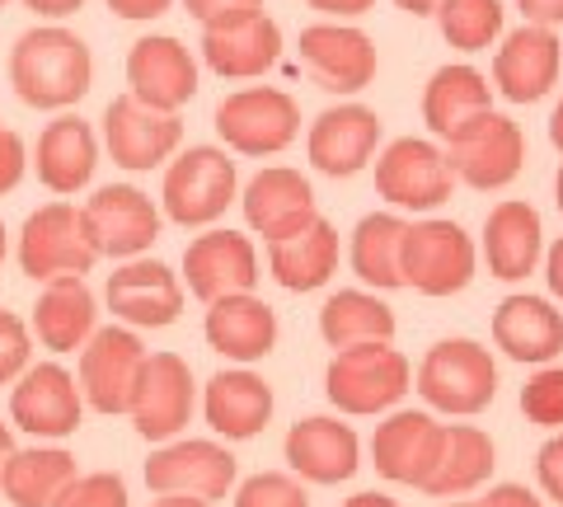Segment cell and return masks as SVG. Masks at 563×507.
Returning a JSON list of instances; mask_svg holds the SVG:
<instances>
[{"mask_svg": "<svg viewBox=\"0 0 563 507\" xmlns=\"http://www.w3.org/2000/svg\"><path fill=\"white\" fill-rule=\"evenodd\" d=\"M418 395L432 409L470 418L488 409L498 395V366H493L488 348H479L474 339H442L437 348H428V357L418 366Z\"/></svg>", "mask_w": 563, "mask_h": 507, "instance_id": "obj_3", "label": "cell"}, {"mask_svg": "<svg viewBox=\"0 0 563 507\" xmlns=\"http://www.w3.org/2000/svg\"><path fill=\"white\" fill-rule=\"evenodd\" d=\"M33 14H43V20H66V14H76L85 0H24Z\"/></svg>", "mask_w": 563, "mask_h": 507, "instance_id": "obj_50", "label": "cell"}, {"mask_svg": "<svg viewBox=\"0 0 563 507\" xmlns=\"http://www.w3.org/2000/svg\"><path fill=\"white\" fill-rule=\"evenodd\" d=\"M446 507H474V503H446Z\"/></svg>", "mask_w": 563, "mask_h": 507, "instance_id": "obj_59", "label": "cell"}, {"mask_svg": "<svg viewBox=\"0 0 563 507\" xmlns=\"http://www.w3.org/2000/svg\"><path fill=\"white\" fill-rule=\"evenodd\" d=\"M165 217L179 225H211L240 198V169L221 146H188L165 169Z\"/></svg>", "mask_w": 563, "mask_h": 507, "instance_id": "obj_4", "label": "cell"}, {"mask_svg": "<svg viewBox=\"0 0 563 507\" xmlns=\"http://www.w3.org/2000/svg\"><path fill=\"white\" fill-rule=\"evenodd\" d=\"M493 442L488 432L470 428V423H442V442H437V461L432 470L422 475V494L432 498H461L470 488H479L488 475H493Z\"/></svg>", "mask_w": 563, "mask_h": 507, "instance_id": "obj_32", "label": "cell"}, {"mask_svg": "<svg viewBox=\"0 0 563 507\" xmlns=\"http://www.w3.org/2000/svg\"><path fill=\"white\" fill-rule=\"evenodd\" d=\"M235 507H310V494L301 488L296 475H277V470H268V475H254V480L240 484Z\"/></svg>", "mask_w": 563, "mask_h": 507, "instance_id": "obj_41", "label": "cell"}, {"mask_svg": "<svg viewBox=\"0 0 563 507\" xmlns=\"http://www.w3.org/2000/svg\"><path fill=\"white\" fill-rule=\"evenodd\" d=\"M544 250L540 212L531 202H498L484 221V258L498 283H521L531 277Z\"/></svg>", "mask_w": 563, "mask_h": 507, "instance_id": "obj_28", "label": "cell"}, {"mask_svg": "<svg viewBox=\"0 0 563 507\" xmlns=\"http://www.w3.org/2000/svg\"><path fill=\"white\" fill-rule=\"evenodd\" d=\"M437 24L442 38L461 52H484L503 33V5L498 0H437Z\"/></svg>", "mask_w": 563, "mask_h": 507, "instance_id": "obj_38", "label": "cell"}, {"mask_svg": "<svg viewBox=\"0 0 563 507\" xmlns=\"http://www.w3.org/2000/svg\"><path fill=\"white\" fill-rule=\"evenodd\" d=\"M103 301L132 329H165L184 315V283L161 258H122V268L109 273Z\"/></svg>", "mask_w": 563, "mask_h": 507, "instance_id": "obj_17", "label": "cell"}, {"mask_svg": "<svg viewBox=\"0 0 563 507\" xmlns=\"http://www.w3.org/2000/svg\"><path fill=\"white\" fill-rule=\"evenodd\" d=\"M207 343L231 362H263L277 348V310L254 291L207 301Z\"/></svg>", "mask_w": 563, "mask_h": 507, "instance_id": "obj_23", "label": "cell"}, {"mask_svg": "<svg viewBox=\"0 0 563 507\" xmlns=\"http://www.w3.org/2000/svg\"><path fill=\"white\" fill-rule=\"evenodd\" d=\"M202 57L221 80H254L282 57V29L263 10L202 24Z\"/></svg>", "mask_w": 563, "mask_h": 507, "instance_id": "obj_16", "label": "cell"}, {"mask_svg": "<svg viewBox=\"0 0 563 507\" xmlns=\"http://www.w3.org/2000/svg\"><path fill=\"white\" fill-rule=\"evenodd\" d=\"M493 109V85L484 71L474 66H442L428 80V95H422V122H428L432 136L451 142L461 128H470L479 113Z\"/></svg>", "mask_w": 563, "mask_h": 507, "instance_id": "obj_34", "label": "cell"}, {"mask_svg": "<svg viewBox=\"0 0 563 507\" xmlns=\"http://www.w3.org/2000/svg\"><path fill=\"white\" fill-rule=\"evenodd\" d=\"M404 225L409 221H399L395 212H372L357 221V231H352V273H357L366 287H376V291L404 287V277H399Z\"/></svg>", "mask_w": 563, "mask_h": 507, "instance_id": "obj_37", "label": "cell"}, {"mask_svg": "<svg viewBox=\"0 0 563 507\" xmlns=\"http://www.w3.org/2000/svg\"><path fill=\"white\" fill-rule=\"evenodd\" d=\"M362 442L339 418H301L287 432V465L310 484H343L357 475Z\"/></svg>", "mask_w": 563, "mask_h": 507, "instance_id": "obj_24", "label": "cell"}, {"mask_svg": "<svg viewBox=\"0 0 563 507\" xmlns=\"http://www.w3.org/2000/svg\"><path fill=\"white\" fill-rule=\"evenodd\" d=\"M310 165L329 179H352L372 165L380 146V118L366 103H339L310 122Z\"/></svg>", "mask_w": 563, "mask_h": 507, "instance_id": "obj_20", "label": "cell"}, {"mask_svg": "<svg viewBox=\"0 0 563 507\" xmlns=\"http://www.w3.org/2000/svg\"><path fill=\"white\" fill-rule=\"evenodd\" d=\"M207 428L225 442H250L273 418V386L254 372H217L202 395Z\"/></svg>", "mask_w": 563, "mask_h": 507, "instance_id": "obj_26", "label": "cell"}, {"mask_svg": "<svg viewBox=\"0 0 563 507\" xmlns=\"http://www.w3.org/2000/svg\"><path fill=\"white\" fill-rule=\"evenodd\" d=\"M559 62H563V52H559L554 29L521 24L517 33H507L498 57H493V85H498V95L512 99V103H536L554 90Z\"/></svg>", "mask_w": 563, "mask_h": 507, "instance_id": "obj_21", "label": "cell"}, {"mask_svg": "<svg viewBox=\"0 0 563 507\" xmlns=\"http://www.w3.org/2000/svg\"><path fill=\"white\" fill-rule=\"evenodd\" d=\"M184 142V122L179 113L146 109L132 95H118L103 109V146H109L113 165L122 169H155L165 165Z\"/></svg>", "mask_w": 563, "mask_h": 507, "instance_id": "obj_15", "label": "cell"}, {"mask_svg": "<svg viewBox=\"0 0 563 507\" xmlns=\"http://www.w3.org/2000/svg\"><path fill=\"white\" fill-rule=\"evenodd\" d=\"M320 334L333 353L352 343H390L395 310L372 291H333L320 310Z\"/></svg>", "mask_w": 563, "mask_h": 507, "instance_id": "obj_36", "label": "cell"}, {"mask_svg": "<svg viewBox=\"0 0 563 507\" xmlns=\"http://www.w3.org/2000/svg\"><path fill=\"white\" fill-rule=\"evenodd\" d=\"M132 428L146 442H169L192 418V372L179 353H146L132 390Z\"/></svg>", "mask_w": 563, "mask_h": 507, "instance_id": "obj_12", "label": "cell"}, {"mask_svg": "<svg viewBox=\"0 0 563 507\" xmlns=\"http://www.w3.org/2000/svg\"><path fill=\"white\" fill-rule=\"evenodd\" d=\"M437 442H442V423H432L428 414L418 409H404L390 414L372 437V461L385 480L395 484H422V475L432 470L437 461Z\"/></svg>", "mask_w": 563, "mask_h": 507, "instance_id": "obj_30", "label": "cell"}, {"mask_svg": "<svg viewBox=\"0 0 563 507\" xmlns=\"http://www.w3.org/2000/svg\"><path fill=\"white\" fill-rule=\"evenodd\" d=\"M240 202H244V221H250L263 240L296 235V231H306V225L320 217L314 212L310 184L296 169H282V165L258 169Z\"/></svg>", "mask_w": 563, "mask_h": 507, "instance_id": "obj_25", "label": "cell"}, {"mask_svg": "<svg viewBox=\"0 0 563 507\" xmlns=\"http://www.w3.org/2000/svg\"><path fill=\"white\" fill-rule=\"evenodd\" d=\"M296 132H301V109L273 85L235 90L217 103V136L235 155H277L296 142Z\"/></svg>", "mask_w": 563, "mask_h": 507, "instance_id": "obj_6", "label": "cell"}, {"mask_svg": "<svg viewBox=\"0 0 563 507\" xmlns=\"http://www.w3.org/2000/svg\"><path fill=\"white\" fill-rule=\"evenodd\" d=\"M544 277H550V291L563 301V240L550 250V258H544Z\"/></svg>", "mask_w": 563, "mask_h": 507, "instance_id": "obj_51", "label": "cell"}, {"mask_svg": "<svg viewBox=\"0 0 563 507\" xmlns=\"http://www.w3.org/2000/svg\"><path fill=\"white\" fill-rule=\"evenodd\" d=\"M85 235H90L95 254L109 258H141L161 240V212L155 202L132 184H109L80 207Z\"/></svg>", "mask_w": 563, "mask_h": 507, "instance_id": "obj_10", "label": "cell"}, {"mask_svg": "<svg viewBox=\"0 0 563 507\" xmlns=\"http://www.w3.org/2000/svg\"><path fill=\"white\" fill-rule=\"evenodd\" d=\"M235 456L221 442H207V437H188V442H169L161 451H151L146 461V488L155 498L165 494H184V498H202L217 503L235 488Z\"/></svg>", "mask_w": 563, "mask_h": 507, "instance_id": "obj_9", "label": "cell"}, {"mask_svg": "<svg viewBox=\"0 0 563 507\" xmlns=\"http://www.w3.org/2000/svg\"><path fill=\"white\" fill-rule=\"evenodd\" d=\"M70 480H76V456L70 451L24 447V451H10L5 470H0V494L14 507H47Z\"/></svg>", "mask_w": 563, "mask_h": 507, "instance_id": "obj_35", "label": "cell"}, {"mask_svg": "<svg viewBox=\"0 0 563 507\" xmlns=\"http://www.w3.org/2000/svg\"><path fill=\"white\" fill-rule=\"evenodd\" d=\"M0 264H5V221H0Z\"/></svg>", "mask_w": 563, "mask_h": 507, "instance_id": "obj_58", "label": "cell"}, {"mask_svg": "<svg viewBox=\"0 0 563 507\" xmlns=\"http://www.w3.org/2000/svg\"><path fill=\"white\" fill-rule=\"evenodd\" d=\"M95 244L85 235L80 207L70 202H47L38 207L24 231H20V268L33 277V283H52V277H85L95 268Z\"/></svg>", "mask_w": 563, "mask_h": 507, "instance_id": "obj_8", "label": "cell"}, {"mask_svg": "<svg viewBox=\"0 0 563 507\" xmlns=\"http://www.w3.org/2000/svg\"><path fill=\"white\" fill-rule=\"evenodd\" d=\"M141 362H146V348L132 329H95L90 339L80 343V399L99 414H128Z\"/></svg>", "mask_w": 563, "mask_h": 507, "instance_id": "obj_11", "label": "cell"}, {"mask_svg": "<svg viewBox=\"0 0 563 507\" xmlns=\"http://www.w3.org/2000/svg\"><path fill=\"white\" fill-rule=\"evenodd\" d=\"M10 451H14V432L0 423V470H5V461H10Z\"/></svg>", "mask_w": 563, "mask_h": 507, "instance_id": "obj_56", "label": "cell"}, {"mask_svg": "<svg viewBox=\"0 0 563 507\" xmlns=\"http://www.w3.org/2000/svg\"><path fill=\"white\" fill-rule=\"evenodd\" d=\"M33 165H38L43 188H52L57 198L80 194V188L95 179V165H99L95 128L85 118H76V113L52 118L43 128V136H38V155H33Z\"/></svg>", "mask_w": 563, "mask_h": 507, "instance_id": "obj_27", "label": "cell"}, {"mask_svg": "<svg viewBox=\"0 0 563 507\" xmlns=\"http://www.w3.org/2000/svg\"><path fill=\"white\" fill-rule=\"evenodd\" d=\"M343 507H399L395 498H385V494H352Z\"/></svg>", "mask_w": 563, "mask_h": 507, "instance_id": "obj_52", "label": "cell"}, {"mask_svg": "<svg viewBox=\"0 0 563 507\" xmlns=\"http://www.w3.org/2000/svg\"><path fill=\"white\" fill-rule=\"evenodd\" d=\"M413 386V366L390 343H352L339 348L324 372V395L343 414H380L399 405Z\"/></svg>", "mask_w": 563, "mask_h": 507, "instance_id": "obj_2", "label": "cell"}, {"mask_svg": "<svg viewBox=\"0 0 563 507\" xmlns=\"http://www.w3.org/2000/svg\"><path fill=\"white\" fill-rule=\"evenodd\" d=\"M474 507H540V498L526 484H498V488H488V498H479Z\"/></svg>", "mask_w": 563, "mask_h": 507, "instance_id": "obj_46", "label": "cell"}, {"mask_svg": "<svg viewBox=\"0 0 563 507\" xmlns=\"http://www.w3.org/2000/svg\"><path fill=\"white\" fill-rule=\"evenodd\" d=\"M47 507H132L128 484L113 470H95V475H76Z\"/></svg>", "mask_w": 563, "mask_h": 507, "instance_id": "obj_40", "label": "cell"}, {"mask_svg": "<svg viewBox=\"0 0 563 507\" xmlns=\"http://www.w3.org/2000/svg\"><path fill=\"white\" fill-rule=\"evenodd\" d=\"M446 169L455 174V179H465L470 188H479V194H488V188H507L521 174L526 165V136L512 118L503 113H479L470 122V128H461L446 142Z\"/></svg>", "mask_w": 563, "mask_h": 507, "instance_id": "obj_7", "label": "cell"}, {"mask_svg": "<svg viewBox=\"0 0 563 507\" xmlns=\"http://www.w3.org/2000/svg\"><path fill=\"white\" fill-rule=\"evenodd\" d=\"M151 507H211V503H202V498H184V494H165V498H155Z\"/></svg>", "mask_w": 563, "mask_h": 507, "instance_id": "obj_54", "label": "cell"}, {"mask_svg": "<svg viewBox=\"0 0 563 507\" xmlns=\"http://www.w3.org/2000/svg\"><path fill=\"white\" fill-rule=\"evenodd\" d=\"M128 85H132L128 95L141 99L146 109L179 113L198 95V62H192V52L179 38L151 33V38L132 43L128 52Z\"/></svg>", "mask_w": 563, "mask_h": 507, "instance_id": "obj_18", "label": "cell"}, {"mask_svg": "<svg viewBox=\"0 0 563 507\" xmlns=\"http://www.w3.org/2000/svg\"><path fill=\"white\" fill-rule=\"evenodd\" d=\"M90 80H95V57L85 38H76L70 29L57 24L29 29L10 47V85L29 109L66 113L70 103L90 95Z\"/></svg>", "mask_w": 563, "mask_h": 507, "instance_id": "obj_1", "label": "cell"}, {"mask_svg": "<svg viewBox=\"0 0 563 507\" xmlns=\"http://www.w3.org/2000/svg\"><path fill=\"white\" fill-rule=\"evenodd\" d=\"M399 277L422 296H451L474 277V240L455 221H418L404 225L399 240Z\"/></svg>", "mask_w": 563, "mask_h": 507, "instance_id": "obj_5", "label": "cell"}, {"mask_svg": "<svg viewBox=\"0 0 563 507\" xmlns=\"http://www.w3.org/2000/svg\"><path fill=\"white\" fill-rule=\"evenodd\" d=\"M301 66L324 95H357L376 80V43L347 24L301 29Z\"/></svg>", "mask_w": 563, "mask_h": 507, "instance_id": "obj_19", "label": "cell"}, {"mask_svg": "<svg viewBox=\"0 0 563 507\" xmlns=\"http://www.w3.org/2000/svg\"><path fill=\"white\" fill-rule=\"evenodd\" d=\"M493 343L512 362H554L563 353V315L540 296H507L493 310Z\"/></svg>", "mask_w": 563, "mask_h": 507, "instance_id": "obj_29", "label": "cell"}, {"mask_svg": "<svg viewBox=\"0 0 563 507\" xmlns=\"http://www.w3.org/2000/svg\"><path fill=\"white\" fill-rule=\"evenodd\" d=\"M395 5H399L404 14H413V20H422V14L437 10V0H395Z\"/></svg>", "mask_w": 563, "mask_h": 507, "instance_id": "obj_53", "label": "cell"}, {"mask_svg": "<svg viewBox=\"0 0 563 507\" xmlns=\"http://www.w3.org/2000/svg\"><path fill=\"white\" fill-rule=\"evenodd\" d=\"M174 0H109V10L118 20H161Z\"/></svg>", "mask_w": 563, "mask_h": 507, "instance_id": "obj_47", "label": "cell"}, {"mask_svg": "<svg viewBox=\"0 0 563 507\" xmlns=\"http://www.w3.org/2000/svg\"><path fill=\"white\" fill-rule=\"evenodd\" d=\"M310 10H320V14H339V20H352V14H366L376 5V0H306Z\"/></svg>", "mask_w": 563, "mask_h": 507, "instance_id": "obj_49", "label": "cell"}, {"mask_svg": "<svg viewBox=\"0 0 563 507\" xmlns=\"http://www.w3.org/2000/svg\"><path fill=\"white\" fill-rule=\"evenodd\" d=\"M550 142H554L559 155H563V99H559V109H554V118H550Z\"/></svg>", "mask_w": 563, "mask_h": 507, "instance_id": "obj_55", "label": "cell"}, {"mask_svg": "<svg viewBox=\"0 0 563 507\" xmlns=\"http://www.w3.org/2000/svg\"><path fill=\"white\" fill-rule=\"evenodd\" d=\"M554 194H559V212H563V169H559V179H554Z\"/></svg>", "mask_w": 563, "mask_h": 507, "instance_id": "obj_57", "label": "cell"}, {"mask_svg": "<svg viewBox=\"0 0 563 507\" xmlns=\"http://www.w3.org/2000/svg\"><path fill=\"white\" fill-rule=\"evenodd\" d=\"M536 475H540V488L550 494L554 503H563V432L550 437L536 456Z\"/></svg>", "mask_w": 563, "mask_h": 507, "instance_id": "obj_44", "label": "cell"}, {"mask_svg": "<svg viewBox=\"0 0 563 507\" xmlns=\"http://www.w3.org/2000/svg\"><path fill=\"white\" fill-rule=\"evenodd\" d=\"M33 362V329L14 310H0V386H14V376Z\"/></svg>", "mask_w": 563, "mask_h": 507, "instance_id": "obj_42", "label": "cell"}, {"mask_svg": "<svg viewBox=\"0 0 563 507\" xmlns=\"http://www.w3.org/2000/svg\"><path fill=\"white\" fill-rule=\"evenodd\" d=\"M517 5L526 14V24H544V29L563 24V0H517Z\"/></svg>", "mask_w": 563, "mask_h": 507, "instance_id": "obj_48", "label": "cell"}, {"mask_svg": "<svg viewBox=\"0 0 563 507\" xmlns=\"http://www.w3.org/2000/svg\"><path fill=\"white\" fill-rule=\"evenodd\" d=\"M455 174L446 169V155L432 142L418 136H399L380 151L376 161V194L390 207H413V212H432L451 198Z\"/></svg>", "mask_w": 563, "mask_h": 507, "instance_id": "obj_14", "label": "cell"}, {"mask_svg": "<svg viewBox=\"0 0 563 507\" xmlns=\"http://www.w3.org/2000/svg\"><path fill=\"white\" fill-rule=\"evenodd\" d=\"M184 10L192 20H231V14H244V10H263V0H184Z\"/></svg>", "mask_w": 563, "mask_h": 507, "instance_id": "obj_45", "label": "cell"}, {"mask_svg": "<svg viewBox=\"0 0 563 507\" xmlns=\"http://www.w3.org/2000/svg\"><path fill=\"white\" fill-rule=\"evenodd\" d=\"M184 277L198 301H217V296L254 291L258 287V254L254 244L235 231H207L184 250Z\"/></svg>", "mask_w": 563, "mask_h": 507, "instance_id": "obj_22", "label": "cell"}, {"mask_svg": "<svg viewBox=\"0 0 563 507\" xmlns=\"http://www.w3.org/2000/svg\"><path fill=\"white\" fill-rule=\"evenodd\" d=\"M80 414H85L80 386L62 362H38V366L29 362L24 372L14 376L10 418H14L20 432H29V437H70L80 428Z\"/></svg>", "mask_w": 563, "mask_h": 507, "instance_id": "obj_13", "label": "cell"}, {"mask_svg": "<svg viewBox=\"0 0 563 507\" xmlns=\"http://www.w3.org/2000/svg\"><path fill=\"white\" fill-rule=\"evenodd\" d=\"M268 268L287 291H320L339 268V231L314 217L306 231L268 240Z\"/></svg>", "mask_w": 563, "mask_h": 507, "instance_id": "obj_33", "label": "cell"}, {"mask_svg": "<svg viewBox=\"0 0 563 507\" xmlns=\"http://www.w3.org/2000/svg\"><path fill=\"white\" fill-rule=\"evenodd\" d=\"M24 169H29V151H24V136L20 132H10V128H0V198L14 194L24 179Z\"/></svg>", "mask_w": 563, "mask_h": 507, "instance_id": "obj_43", "label": "cell"}, {"mask_svg": "<svg viewBox=\"0 0 563 507\" xmlns=\"http://www.w3.org/2000/svg\"><path fill=\"white\" fill-rule=\"evenodd\" d=\"M99 310H95V291L85 287V277H52L43 283V296L33 306V334H38L43 348L52 353H76V348L95 334Z\"/></svg>", "mask_w": 563, "mask_h": 507, "instance_id": "obj_31", "label": "cell"}, {"mask_svg": "<svg viewBox=\"0 0 563 507\" xmlns=\"http://www.w3.org/2000/svg\"><path fill=\"white\" fill-rule=\"evenodd\" d=\"M521 414L540 428H563V366L544 362L540 372L526 381L521 390Z\"/></svg>", "mask_w": 563, "mask_h": 507, "instance_id": "obj_39", "label": "cell"}, {"mask_svg": "<svg viewBox=\"0 0 563 507\" xmlns=\"http://www.w3.org/2000/svg\"><path fill=\"white\" fill-rule=\"evenodd\" d=\"M0 5H5V0H0Z\"/></svg>", "mask_w": 563, "mask_h": 507, "instance_id": "obj_60", "label": "cell"}]
</instances>
